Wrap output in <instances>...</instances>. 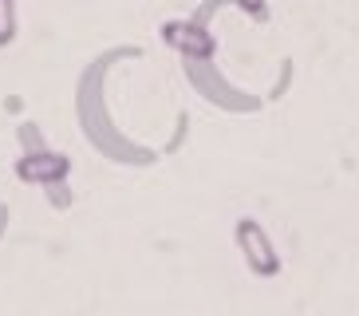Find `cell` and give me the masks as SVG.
<instances>
[{
	"instance_id": "obj_5",
	"label": "cell",
	"mask_w": 359,
	"mask_h": 316,
	"mask_svg": "<svg viewBox=\"0 0 359 316\" xmlns=\"http://www.w3.org/2000/svg\"><path fill=\"white\" fill-rule=\"evenodd\" d=\"M67 170H72V162H67L64 154H52V150H36V154H24L20 162H16V178L55 186V182H64V178H67Z\"/></svg>"
},
{
	"instance_id": "obj_2",
	"label": "cell",
	"mask_w": 359,
	"mask_h": 316,
	"mask_svg": "<svg viewBox=\"0 0 359 316\" xmlns=\"http://www.w3.org/2000/svg\"><path fill=\"white\" fill-rule=\"evenodd\" d=\"M233 242H237V253L245 257V265H249L253 277H264V281H269V277L280 273V253H276L269 230H264L257 218H237Z\"/></svg>"
},
{
	"instance_id": "obj_7",
	"label": "cell",
	"mask_w": 359,
	"mask_h": 316,
	"mask_svg": "<svg viewBox=\"0 0 359 316\" xmlns=\"http://www.w3.org/2000/svg\"><path fill=\"white\" fill-rule=\"evenodd\" d=\"M233 4H237L249 20H257V24L269 20V0H233Z\"/></svg>"
},
{
	"instance_id": "obj_6",
	"label": "cell",
	"mask_w": 359,
	"mask_h": 316,
	"mask_svg": "<svg viewBox=\"0 0 359 316\" xmlns=\"http://www.w3.org/2000/svg\"><path fill=\"white\" fill-rule=\"evenodd\" d=\"M20 32V12H16V0H0V48H8Z\"/></svg>"
},
{
	"instance_id": "obj_1",
	"label": "cell",
	"mask_w": 359,
	"mask_h": 316,
	"mask_svg": "<svg viewBox=\"0 0 359 316\" xmlns=\"http://www.w3.org/2000/svg\"><path fill=\"white\" fill-rule=\"evenodd\" d=\"M79 119L87 123V138H91L103 154L118 158V162H150V150H138L135 143L115 135V126L107 123L103 103H99V67L87 72L83 84H79Z\"/></svg>"
},
{
	"instance_id": "obj_4",
	"label": "cell",
	"mask_w": 359,
	"mask_h": 316,
	"mask_svg": "<svg viewBox=\"0 0 359 316\" xmlns=\"http://www.w3.org/2000/svg\"><path fill=\"white\" fill-rule=\"evenodd\" d=\"M158 36L182 60H213V36L198 20H162Z\"/></svg>"
},
{
	"instance_id": "obj_3",
	"label": "cell",
	"mask_w": 359,
	"mask_h": 316,
	"mask_svg": "<svg viewBox=\"0 0 359 316\" xmlns=\"http://www.w3.org/2000/svg\"><path fill=\"white\" fill-rule=\"evenodd\" d=\"M186 75H190V84L198 87L210 103L225 107V111H257V107H261V99H253V95L237 91L233 84H225V75L217 72L210 60H186Z\"/></svg>"
}]
</instances>
